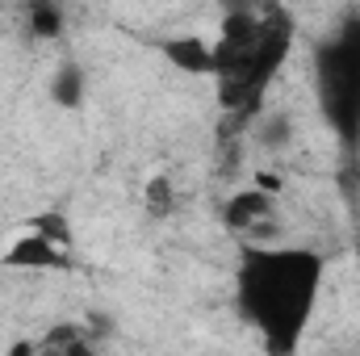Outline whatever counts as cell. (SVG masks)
<instances>
[{"mask_svg":"<svg viewBox=\"0 0 360 356\" xmlns=\"http://www.w3.org/2000/svg\"><path fill=\"white\" fill-rule=\"evenodd\" d=\"M323 272L327 260L310 248H243L235 302L269 356H297L314 319Z\"/></svg>","mask_w":360,"mask_h":356,"instance_id":"obj_1","label":"cell"},{"mask_svg":"<svg viewBox=\"0 0 360 356\" xmlns=\"http://www.w3.org/2000/svg\"><path fill=\"white\" fill-rule=\"evenodd\" d=\"M293 46V17L285 8H235L214 38V80L226 113L252 117Z\"/></svg>","mask_w":360,"mask_h":356,"instance_id":"obj_2","label":"cell"},{"mask_svg":"<svg viewBox=\"0 0 360 356\" xmlns=\"http://www.w3.org/2000/svg\"><path fill=\"white\" fill-rule=\"evenodd\" d=\"M314 89L327 126L348 143H360V13L348 17L314 55Z\"/></svg>","mask_w":360,"mask_h":356,"instance_id":"obj_3","label":"cell"},{"mask_svg":"<svg viewBox=\"0 0 360 356\" xmlns=\"http://www.w3.org/2000/svg\"><path fill=\"white\" fill-rule=\"evenodd\" d=\"M0 265L21 268V272H59V268H68V252L55 248V243H46L42 235L25 231V235H17L8 243V252L0 256Z\"/></svg>","mask_w":360,"mask_h":356,"instance_id":"obj_4","label":"cell"},{"mask_svg":"<svg viewBox=\"0 0 360 356\" xmlns=\"http://www.w3.org/2000/svg\"><path fill=\"white\" fill-rule=\"evenodd\" d=\"M8 356H96V344L80 323H59L34 344H17Z\"/></svg>","mask_w":360,"mask_h":356,"instance_id":"obj_5","label":"cell"},{"mask_svg":"<svg viewBox=\"0 0 360 356\" xmlns=\"http://www.w3.org/2000/svg\"><path fill=\"white\" fill-rule=\"evenodd\" d=\"M272 214H276V201H272L269 193H260V189H243V193H235L231 201H226V227L231 231H239V235H256L260 227H269Z\"/></svg>","mask_w":360,"mask_h":356,"instance_id":"obj_6","label":"cell"},{"mask_svg":"<svg viewBox=\"0 0 360 356\" xmlns=\"http://www.w3.org/2000/svg\"><path fill=\"white\" fill-rule=\"evenodd\" d=\"M160 51L176 63L180 72L193 76H214V42H205L201 34H180V38H164Z\"/></svg>","mask_w":360,"mask_h":356,"instance_id":"obj_7","label":"cell"},{"mask_svg":"<svg viewBox=\"0 0 360 356\" xmlns=\"http://www.w3.org/2000/svg\"><path fill=\"white\" fill-rule=\"evenodd\" d=\"M25 231H34V235H42L46 243H55V248H72V222L59 214V210H46V214H34L30 222H25Z\"/></svg>","mask_w":360,"mask_h":356,"instance_id":"obj_8","label":"cell"},{"mask_svg":"<svg viewBox=\"0 0 360 356\" xmlns=\"http://www.w3.org/2000/svg\"><path fill=\"white\" fill-rule=\"evenodd\" d=\"M143 201H147V214L151 218H168L172 210H176V189H172V177H151L147 180V193H143Z\"/></svg>","mask_w":360,"mask_h":356,"instance_id":"obj_9","label":"cell"},{"mask_svg":"<svg viewBox=\"0 0 360 356\" xmlns=\"http://www.w3.org/2000/svg\"><path fill=\"white\" fill-rule=\"evenodd\" d=\"M51 92H55V101H59V105H80V96H84V76H80V68H72V63H68V68L55 76Z\"/></svg>","mask_w":360,"mask_h":356,"instance_id":"obj_10","label":"cell"},{"mask_svg":"<svg viewBox=\"0 0 360 356\" xmlns=\"http://www.w3.org/2000/svg\"><path fill=\"white\" fill-rule=\"evenodd\" d=\"M30 21H34V34H42V38H55L59 34V8H42V4H34L30 8Z\"/></svg>","mask_w":360,"mask_h":356,"instance_id":"obj_11","label":"cell"}]
</instances>
